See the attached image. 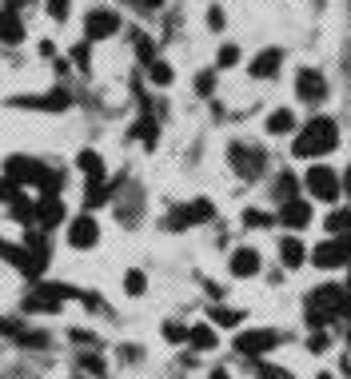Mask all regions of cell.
<instances>
[{
  "mask_svg": "<svg viewBox=\"0 0 351 379\" xmlns=\"http://www.w3.org/2000/svg\"><path fill=\"white\" fill-rule=\"evenodd\" d=\"M283 224V228H291V232H303L311 224V204L303 196H295V199H288V204H280V216H276Z\"/></svg>",
  "mask_w": 351,
  "mask_h": 379,
  "instance_id": "cell-11",
  "label": "cell"
},
{
  "mask_svg": "<svg viewBox=\"0 0 351 379\" xmlns=\"http://www.w3.org/2000/svg\"><path fill=\"white\" fill-rule=\"evenodd\" d=\"M136 52H140L144 64H152V60H156V56H152V52H156V44H152L148 36H136Z\"/></svg>",
  "mask_w": 351,
  "mask_h": 379,
  "instance_id": "cell-32",
  "label": "cell"
},
{
  "mask_svg": "<svg viewBox=\"0 0 351 379\" xmlns=\"http://www.w3.org/2000/svg\"><path fill=\"white\" fill-rule=\"evenodd\" d=\"M108 199H112L108 184H88V208H100V204H108Z\"/></svg>",
  "mask_w": 351,
  "mask_h": 379,
  "instance_id": "cell-26",
  "label": "cell"
},
{
  "mask_svg": "<svg viewBox=\"0 0 351 379\" xmlns=\"http://www.w3.org/2000/svg\"><path fill=\"white\" fill-rule=\"evenodd\" d=\"M16 4H24V0H4V9H16Z\"/></svg>",
  "mask_w": 351,
  "mask_h": 379,
  "instance_id": "cell-40",
  "label": "cell"
},
{
  "mask_svg": "<svg viewBox=\"0 0 351 379\" xmlns=\"http://www.w3.org/2000/svg\"><path fill=\"white\" fill-rule=\"evenodd\" d=\"M188 348L192 351H211L216 348V328H211V323H192L188 328Z\"/></svg>",
  "mask_w": 351,
  "mask_h": 379,
  "instance_id": "cell-18",
  "label": "cell"
},
{
  "mask_svg": "<svg viewBox=\"0 0 351 379\" xmlns=\"http://www.w3.org/2000/svg\"><path fill=\"white\" fill-rule=\"evenodd\" d=\"M291 128H295V116H291L288 108H276L268 116V132H271V136H288Z\"/></svg>",
  "mask_w": 351,
  "mask_h": 379,
  "instance_id": "cell-21",
  "label": "cell"
},
{
  "mask_svg": "<svg viewBox=\"0 0 351 379\" xmlns=\"http://www.w3.org/2000/svg\"><path fill=\"white\" fill-rule=\"evenodd\" d=\"M228 156H231V172L240 180H260L263 172H268V156H263V148H256V144H231Z\"/></svg>",
  "mask_w": 351,
  "mask_h": 379,
  "instance_id": "cell-3",
  "label": "cell"
},
{
  "mask_svg": "<svg viewBox=\"0 0 351 379\" xmlns=\"http://www.w3.org/2000/svg\"><path fill=\"white\" fill-rule=\"evenodd\" d=\"M140 9H148V12H156V9H164V0H136Z\"/></svg>",
  "mask_w": 351,
  "mask_h": 379,
  "instance_id": "cell-38",
  "label": "cell"
},
{
  "mask_svg": "<svg viewBox=\"0 0 351 379\" xmlns=\"http://www.w3.org/2000/svg\"><path fill=\"white\" fill-rule=\"evenodd\" d=\"M0 40H9V44H21L24 40V24L16 16V9H4V16H0Z\"/></svg>",
  "mask_w": 351,
  "mask_h": 379,
  "instance_id": "cell-19",
  "label": "cell"
},
{
  "mask_svg": "<svg viewBox=\"0 0 351 379\" xmlns=\"http://www.w3.org/2000/svg\"><path fill=\"white\" fill-rule=\"evenodd\" d=\"M335 144H340V128H335V120H331V116H315V120H308V124H303V132L295 136L291 156L315 160V156H328Z\"/></svg>",
  "mask_w": 351,
  "mask_h": 379,
  "instance_id": "cell-1",
  "label": "cell"
},
{
  "mask_svg": "<svg viewBox=\"0 0 351 379\" xmlns=\"http://www.w3.org/2000/svg\"><path fill=\"white\" fill-rule=\"evenodd\" d=\"M124 291H128V296H144V291H148V276H144L140 268H128L124 271Z\"/></svg>",
  "mask_w": 351,
  "mask_h": 379,
  "instance_id": "cell-22",
  "label": "cell"
},
{
  "mask_svg": "<svg viewBox=\"0 0 351 379\" xmlns=\"http://www.w3.org/2000/svg\"><path fill=\"white\" fill-rule=\"evenodd\" d=\"M347 311V296H343L340 284H323L308 296V323L311 328H328Z\"/></svg>",
  "mask_w": 351,
  "mask_h": 379,
  "instance_id": "cell-2",
  "label": "cell"
},
{
  "mask_svg": "<svg viewBox=\"0 0 351 379\" xmlns=\"http://www.w3.org/2000/svg\"><path fill=\"white\" fill-rule=\"evenodd\" d=\"M116 28H120V16L112 9H92L88 16H84V36L88 40H108Z\"/></svg>",
  "mask_w": 351,
  "mask_h": 379,
  "instance_id": "cell-9",
  "label": "cell"
},
{
  "mask_svg": "<svg viewBox=\"0 0 351 379\" xmlns=\"http://www.w3.org/2000/svg\"><path fill=\"white\" fill-rule=\"evenodd\" d=\"M164 339H168V343H188V328H184V323H164Z\"/></svg>",
  "mask_w": 351,
  "mask_h": 379,
  "instance_id": "cell-28",
  "label": "cell"
},
{
  "mask_svg": "<svg viewBox=\"0 0 351 379\" xmlns=\"http://www.w3.org/2000/svg\"><path fill=\"white\" fill-rule=\"evenodd\" d=\"M311 264L315 268H323V271H331V268H343L347 264V251H343V239L340 236H331V239H323L320 248H311Z\"/></svg>",
  "mask_w": 351,
  "mask_h": 379,
  "instance_id": "cell-10",
  "label": "cell"
},
{
  "mask_svg": "<svg viewBox=\"0 0 351 379\" xmlns=\"http://www.w3.org/2000/svg\"><path fill=\"white\" fill-rule=\"evenodd\" d=\"M280 60H283L280 48H263L260 56L251 60V68H248V72H251L256 80H268V76H276V72H280Z\"/></svg>",
  "mask_w": 351,
  "mask_h": 379,
  "instance_id": "cell-15",
  "label": "cell"
},
{
  "mask_svg": "<svg viewBox=\"0 0 351 379\" xmlns=\"http://www.w3.org/2000/svg\"><path fill=\"white\" fill-rule=\"evenodd\" d=\"M228 268H231V276L251 279L256 271H260V251H256V248H236V251H231V259H228Z\"/></svg>",
  "mask_w": 351,
  "mask_h": 379,
  "instance_id": "cell-14",
  "label": "cell"
},
{
  "mask_svg": "<svg viewBox=\"0 0 351 379\" xmlns=\"http://www.w3.org/2000/svg\"><path fill=\"white\" fill-rule=\"evenodd\" d=\"M328 343H331V339L323 336V331H315V336H311V351H315V355H320V351H328Z\"/></svg>",
  "mask_w": 351,
  "mask_h": 379,
  "instance_id": "cell-34",
  "label": "cell"
},
{
  "mask_svg": "<svg viewBox=\"0 0 351 379\" xmlns=\"http://www.w3.org/2000/svg\"><path fill=\"white\" fill-rule=\"evenodd\" d=\"M340 192H343V196H351V168L340 176Z\"/></svg>",
  "mask_w": 351,
  "mask_h": 379,
  "instance_id": "cell-37",
  "label": "cell"
},
{
  "mask_svg": "<svg viewBox=\"0 0 351 379\" xmlns=\"http://www.w3.org/2000/svg\"><path fill=\"white\" fill-rule=\"evenodd\" d=\"M68 56L76 60V68H88V56H92V52H88V44H76V48H72Z\"/></svg>",
  "mask_w": 351,
  "mask_h": 379,
  "instance_id": "cell-33",
  "label": "cell"
},
{
  "mask_svg": "<svg viewBox=\"0 0 351 379\" xmlns=\"http://www.w3.org/2000/svg\"><path fill=\"white\" fill-rule=\"evenodd\" d=\"M208 316H211V323H220V328H240L243 323V311H236V308H211Z\"/></svg>",
  "mask_w": 351,
  "mask_h": 379,
  "instance_id": "cell-23",
  "label": "cell"
},
{
  "mask_svg": "<svg viewBox=\"0 0 351 379\" xmlns=\"http://www.w3.org/2000/svg\"><path fill=\"white\" fill-rule=\"evenodd\" d=\"M68 244L76 251H88V248H96V244H100V224H96V216H92V212L68 219Z\"/></svg>",
  "mask_w": 351,
  "mask_h": 379,
  "instance_id": "cell-8",
  "label": "cell"
},
{
  "mask_svg": "<svg viewBox=\"0 0 351 379\" xmlns=\"http://www.w3.org/2000/svg\"><path fill=\"white\" fill-rule=\"evenodd\" d=\"M295 88H300V100H308V104H320V100L328 96V80H323L315 68H300V76H295Z\"/></svg>",
  "mask_w": 351,
  "mask_h": 379,
  "instance_id": "cell-12",
  "label": "cell"
},
{
  "mask_svg": "<svg viewBox=\"0 0 351 379\" xmlns=\"http://www.w3.org/2000/svg\"><path fill=\"white\" fill-rule=\"evenodd\" d=\"M211 379H231V375H228V371L220 368V371H211Z\"/></svg>",
  "mask_w": 351,
  "mask_h": 379,
  "instance_id": "cell-39",
  "label": "cell"
},
{
  "mask_svg": "<svg viewBox=\"0 0 351 379\" xmlns=\"http://www.w3.org/2000/svg\"><path fill=\"white\" fill-rule=\"evenodd\" d=\"M295 196H300V180L291 176V172H280V176H276V199L288 204V199H295Z\"/></svg>",
  "mask_w": 351,
  "mask_h": 379,
  "instance_id": "cell-20",
  "label": "cell"
},
{
  "mask_svg": "<svg viewBox=\"0 0 351 379\" xmlns=\"http://www.w3.org/2000/svg\"><path fill=\"white\" fill-rule=\"evenodd\" d=\"M216 64H220V68H231V64H240V44H224L220 56H216Z\"/></svg>",
  "mask_w": 351,
  "mask_h": 379,
  "instance_id": "cell-27",
  "label": "cell"
},
{
  "mask_svg": "<svg viewBox=\"0 0 351 379\" xmlns=\"http://www.w3.org/2000/svg\"><path fill=\"white\" fill-rule=\"evenodd\" d=\"M243 224H248V228H268V224H276V219H268L263 212L248 208V212H243Z\"/></svg>",
  "mask_w": 351,
  "mask_h": 379,
  "instance_id": "cell-29",
  "label": "cell"
},
{
  "mask_svg": "<svg viewBox=\"0 0 351 379\" xmlns=\"http://www.w3.org/2000/svg\"><path fill=\"white\" fill-rule=\"evenodd\" d=\"M208 24H211V32H220L224 28V12L220 9H208Z\"/></svg>",
  "mask_w": 351,
  "mask_h": 379,
  "instance_id": "cell-35",
  "label": "cell"
},
{
  "mask_svg": "<svg viewBox=\"0 0 351 379\" xmlns=\"http://www.w3.org/2000/svg\"><path fill=\"white\" fill-rule=\"evenodd\" d=\"M76 168L84 172V180H88V184H104V160H100V152H80V156H76Z\"/></svg>",
  "mask_w": 351,
  "mask_h": 379,
  "instance_id": "cell-16",
  "label": "cell"
},
{
  "mask_svg": "<svg viewBox=\"0 0 351 379\" xmlns=\"http://www.w3.org/2000/svg\"><path fill=\"white\" fill-rule=\"evenodd\" d=\"M68 4L72 0H48V16L61 24V20H68Z\"/></svg>",
  "mask_w": 351,
  "mask_h": 379,
  "instance_id": "cell-30",
  "label": "cell"
},
{
  "mask_svg": "<svg viewBox=\"0 0 351 379\" xmlns=\"http://www.w3.org/2000/svg\"><path fill=\"white\" fill-rule=\"evenodd\" d=\"M280 259H283V268H303V259H308V248H303V239L300 236H288L280 244Z\"/></svg>",
  "mask_w": 351,
  "mask_h": 379,
  "instance_id": "cell-17",
  "label": "cell"
},
{
  "mask_svg": "<svg viewBox=\"0 0 351 379\" xmlns=\"http://www.w3.org/2000/svg\"><path fill=\"white\" fill-rule=\"evenodd\" d=\"M172 76H176V72H172V64H164V60H152V64H148V80H152V84H160V88H164V84H172Z\"/></svg>",
  "mask_w": 351,
  "mask_h": 379,
  "instance_id": "cell-25",
  "label": "cell"
},
{
  "mask_svg": "<svg viewBox=\"0 0 351 379\" xmlns=\"http://www.w3.org/2000/svg\"><path fill=\"white\" fill-rule=\"evenodd\" d=\"M80 363H84V368H88V371H96V375H100V371H104V363H100V359H96V355H84Z\"/></svg>",
  "mask_w": 351,
  "mask_h": 379,
  "instance_id": "cell-36",
  "label": "cell"
},
{
  "mask_svg": "<svg viewBox=\"0 0 351 379\" xmlns=\"http://www.w3.org/2000/svg\"><path fill=\"white\" fill-rule=\"evenodd\" d=\"M303 188H308L315 199H323V204H335V199L343 196L340 192V172L328 168V164H311L308 176H303Z\"/></svg>",
  "mask_w": 351,
  "mask_h": 379,
  "instance_id": "cell-4",
  "label": "cell"
},
{
  "mask_svg": "<svg viewBox=\"0 0 351 379\" xmlns=\"http://www.w3.org/2000/svg\"><path fill=\"white\" fill-rule=\"evenodd\" d=\"M211 88H216V72H200V76H196V92H200V96H211Z\"/></svg>",
  "mask_w": 351,
  "mask_h": 379,
  "instance_id": "cell-31",
  "label": "cell"
},
{
  "mask_svg": "<svg viewBox=\"0 0 351 379\" xmlns=\"http://www.w3.org/2000/svg\"><path fill=\"white\" fill-rule=\"evenodd\" d=\"M44 176H48V168L32 156H12L9 164H4V180H9L12 188H41Z\"/></svg>",
  "mask_w": 351,
  "mask_h": 379,
  "instance_id": "cell-5",
  "label": "cell"
},
{
  "mask_svg": "<svg viewBox=\"0 0 351 379\" xmlns=\"http://www.w3.org/2000/svg\"><path fill=\"white\" fill-rule=\"evenodd\" d=\"M64 216H68V212H64L61 196H44L41 204H36V228L41 232H52L56 224H64Z\"/></svg>",
  "mask_w": 351,
  "mask_h": 379,
  "instance_id": "cell-13",
  "label": "cell"
},
{
  "mask_svg": "<svg viewBox=\"0 0 351 379\" xmlns=\"http://www.w3.org/2000/svg\"><path fill=\"white\" fill-rule=\"evenodd\" d=\"M216 219V204L211 199H192V204H180V208L168 212L172 228H192V224H211Z\"/></svg>",
  "mask_w": 351,
  "mask_h": 379,
  "instance_id": "cell-7",
  "label": "cell"
},
{
  "mask_svg": "<svg viewBox=\"0 0 351 379\" xmlns=\"http://www.w3.org/2000/svg\"><path fill=\"white\" fill-rule=\"evenodd\" d=\"M283 343V336L276 328H251V331H236V343L231 348L240 351V355H268Z\"/></svg>",
  "mask_w": 351,
  "mask_h": 379,
  "instance_id": "cell-6",
  "label": "cell"
},
{
  "mask_svg": "<svg viewBox=\"0 0 351 379\" xmlns=\"http://www.w3.org/2000/svg\"><path fill=\"white\" fill-rule=\"evenodd\" d=\"M328 232H331V236H347V232H351V212L347 208L331 212V216H328Z\"/></svg>",
  "mask_w": 351,
  "mask_h": 379,
  "instance_id": "cell-24",
  "label": "cell"
}]
</instances>
